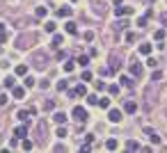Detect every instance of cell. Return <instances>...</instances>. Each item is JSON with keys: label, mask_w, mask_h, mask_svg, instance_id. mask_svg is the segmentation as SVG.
Returning <instances> with one entry per match:
<instances>
[{"label": "cell", "mask_w": 167, "mask_h": 153, "mask_svg": "<svg viewBox=\"0 0 167 153\" xmlns=\"http://www.w3.org/2000/svg\"><path fill=\"white\" fill-rule=\"evenodd\" d=\"M126 148H128V151H137V148H140V142H135V139H128V142H126Z\"/></svg>", "instance_id": "cell-14"}, {"label": "cell", "mask_w": 167, "mask_h": 153, "mask_svg": "<svg viewBox=\"0 0 167 153\" xmlns=\"http://www.w3.org/2000/svg\"><path fill=\"white\" fill-rule=\"evenodd\" d=\"M14 135H16L18 139L28 137V126H16V128H14Z\"/></svg>", "instance_id": "cell-8"}, {"label": "cell", "mask_w": 167, "mask_h": 153, "mask_svg": "<svg viewBox=\"0 0 167 153\" xmlns=\"http://www.w3.org/2000/svg\"><path fill=\"white\" fill-rule=\"evenodd\" d=\"M92 142H94V135H92V133L85 135V144H92Z\"/></svg>", "instance_id": "cell-38"}, {"label": "cell", "mask_w": 167, "mask_h": 153, "mask_svg": "<svg viewBox=\"0 0 167 153\" xmlns=\"http://www.w3.org/2000/svg\"><path fill=\"white\" fill-rule=\"evenodd\" d=\"M153 37H156V41H162V39L167 37V32H165V30H156V34H153Z\"/></svg>", "instance_id": "cell-25"}, {"label": "cell", "mask_w": 167, "mask_h": 153, "mask_svg": "<svg viewBox=\"0 0 167 153\" xmlns=\"http://www.w3.org/2000/svg\"><path fill=\"white\" fill-rule=\"evenodd\" d=\"M62 67H64V73H71V71H73V67H76V62L67 60V62H64V64H62Z\"/></svg>", "instance_id": "cell-16"}, {"label": "cell", "mask_w": 167, "mask_h": 153, "mask_svg": "<svg viewBox=\"0 0 167 153\" xmlns=\"http://www.w3.org/2000/svg\"><path fill=\"white\" fill-rule=\"evenodd\" d=\"M131 73H133L135 78H140V76H142V67H140V64H133V67H131Z\"/></svg>", "instance_id": "cell-19"}, {"label": "cell", "mask_w": 167, "mask_h": 153, "mask_svg": "<svg viewBox=\"0 0 167 153\" xmlns=\"http://www.w3.org/2000/svg\"><path fill=\"white\" fill-rule=\"evenodd\" d=\"M23 85H25V89H32V87H34V78H32V76H25Z\"/></svg>", "instance_id": "cell-18"}, {"label": "cell", "mask_w": 167, "mask_h": 153, "mask_svg": "<svg viewBox=\"0 0 167 153\" xmlns=\"http://www.w3.org/2000/svg\"><path fill=\"white\" fill-rule=\"evenodd\" d=\"M34 14H37V18H46L48 9H46V7H37V11H34Z\"/></svg>", "instance_id": "cell-21"}, {"label": "cell", "mask_w": 167, "mask_h": 153, "mask_svg": "<svg viewBox=\"0 0 167 153\" xmlns=\"http://www.w3.org/2000/svg\"><path fill=\"white\" fill-rule=\"evenodd\" d=\"M117 69H119V57L112 55V57H110V73H115Z\"/></svg>", "instance_id": "cell-9"}, {"label": "cell", "mask_w": 167, "mask_h": 153, "mask_svg": "<svg viewBox=\"0 0 167 153\" xmlns=\"http://www.w3.org/2000/svg\"><path fill=\"white\" fill-rule=\"evenodd\" d=\"M124 112L135 114V112H137V103H135V101H126V103H124Z\"/></svg>", "instance_id": "cell-5"}, {"label": "cell", "mask_w": 167, "mask_h": 153, "mask_svg": "<svg viewBox=\"0 0 167 153\" xmlns=\"http://www.w3.org/2000/svg\"><path fill=\"white\" fill-rule=\"evenodd\" d=\"M87 103H89V105H99V96H96V94H89V96H87Z\"/></svg>", "instance_id": "cell-24"}, {"label": "cell", "mask_w": 167, "mask_h": 153, "mask_svg": "<svg viewBox=\"0 0 167 153\" xmlns=\"http://www.w3.org/2000/svg\"><path fill=\"white\" fill-rule=\"evenodd\" d=\"M117 146H119V142H117V139L115 137H110L108 139V142H105V148H108V151H115V148Z\"/></svg>", "instance_id": "cell-12"}, {"label": "cell", "mask_w": 167, "mask_h": 153, "mask_svg": "<svg viewBox=\"0 0 167 153\" xmlns=\"http://www.w3.org/2000/svg\"><path fill=\"white\" fill-rule=\"evenodd\" d=\"M144 2H153V0H144Z\"/></svg>", "instance_id": "cell-44"}, {"label": "cell", "mask_w": 167, "mask_h": 153, "mask_svg": "<svg viewBox=\"0 0 167 153\" xmlns=\"http://www.w3.org/2000/svg\"><path fill=\"white\" fill-rule=\"evenodd\" d=\"M0 32H5V23H0Z\"/></svg>", "instance_id": "cell-43"}, {"label": "cell", "mask_w": 167, "mask_h": 153, "mask_svg": "<svg viewBox=\"0 0 167 153\" xmlns=\"http://www.w3.org/2000/svg\"><path fill=\"white\" fill-rule=\"evenodd\" d=\"M140 55H151V46H149V44H142L140 46Z\"/></svg>", "instance_id": "cell-22"}, {"label": "cell", "mask_w": 167, "mask_h": 153, "mask_svg": "<svg viewBox=\"0 0 167 153\" xmlns=\"http://www.w3.org/2000/svg\"><path fill=\"white\" fill-rule=\"evenodd\" d=\"M78 64H80V67H87V64H89V57L87 55H80L78 57Z\"/></svg>", "instance_id": "cell-27"}, {"label": "cell", "mask_w": 167, "mask_h": 153, "mask_svg": "<svg viewBox=\"0 0 167 153\" xmlns=\"http://www.w3.org/2000/svg\"><path fill=\"white\" fill-rule=\"evenodd\" d=\"M73 2H76V0H73Z\"/></svg>", "instance_id": "cell-45"}, {"label": "cell", "mask_w": 167, "mask_h": 153, "mask_svg": "<svg viewBox=\"0 0 167 153\" xmlns=\"http://www.w3.org/2000/svg\"><path fill=\"white\" fill-rule=\"evenodd\" d=\"M32 146H34V144H32L30 139L23 137V142H21V148H23V151H32Z\"/></svg>", "instance_id": "cell-17"}, {"label": "cell", "mask_w": 167, "mask_h": 153, "mask_svg": "<svg viewBox=\"0 0 167 153\" xmlns=\"http://www.w3.org/2000/svg\"><path fill=\"white\" fill-rule=\"evenodd\" d=\"M67 89V82H57V92H64Z\"/></svg>", "instance_id": "cell-40"}, {"label": "cell", "mask_w": 167, "mask_h": 153, "mask_svg": "<svg viewBox=\"0 0 167 153\" xmlns=\"http://www.w3.org/2000/svg\"><path fill=\"white\" fill-rule=\"evenodd\" d=\"M55 28H57V25H55L53 21H46V23H44V30H46L48 34H51V32H55Z\"/></svg>", "instance_id": "cell-15"}, {"label": "cell", "mask_w": 167, "mask_h": 153, "mask_svg": "<svg viewBox=\"0 0 167 153\" xmlns=\"http://www.w3.org/2000/svg\"><path fill=\"white\" fill-rule=\"evenodd\" d=\"M64 28H67L69 34H76V32H78V25H76L73 21H67V25H64Z\"/></svg>", "instance_id": "cell-11"}, {"label": "cell", "mask_w": 167, "mask_h": 153, "mask_svg": "<svg viewBox=\"0 0 167 153\" xmlns=\"http://www.w3.org/2000/svg\"><path fill=\"white\" fill-rule=\"evenodd\" d=\"M112 2H115V5H117V7H119V5H121V2H124V0H112Z\"/></svg>", "instance_id": "cell-42"}, {"label": "cell", "mask_w": 167, "mask_h": 153, "mask_svg": "<svg viewBox=\"0 0 167 153\" xmlns=\"http://www.w3.org/2000/svg\"><path fill=\"white\" fill-rule=\"evenodd\" d=\"M57 137H67V128L60 123V128H57Z\"/></svg>", "instance_id": "cell-31"}, {"label": "cell", "mask_w": 167, "mask_h": 153, "mask_svg": "<svg viewBox=\"0 0 167 153\" xmlns=\"http://www.w3.org/2000/svg\"><path fill=\"white\" fill-rule=\"evenodd\" d=\"M60 44H62V37L55 34V37H53V46H60Z\"/></svg>", "instance_id": "cell-35"}, {"label": "cell", "mask_w": 167, "mask_h": 153, "mask_svg": "<svg viewBox=\"0 0 167 153\" xmlns=\"http://www.w3.org/2000/svg\"><path fill=\"white\" fill-rule=\"evenodd\" d=\"M94 39V32H85V41H92Z\"/></svg>", "instance_id": "cell-39"}, {"label": "cell", "mask_w": 167, "mask_h": 153, "mask_svg": "<svg viewBox=\"0 0 167 153\" xmlns=\"http://www.w3.org/2000/svg\"><path fill=\"white\" fill-rule=\"evenodd\" d=\"M14 85H16V80H14V78H5V87H7V89H11Z\"/></svg>", "instance_id": "cell-30"}, {"label": "cell", "mask_w": 167, "mask_h": 153, "mask_svg": "<svg viewBox=\"0 0 167 153\" xmlns=\"http://www.w3.org/2000/svg\"><path fill=\"white\" fill-rule=\"evenodd\" d=\"M16 117L21 119L23 123H30V117H32V114H30V110H18V112H16Z\"/></svg>", "instance_id": "cell-7"}, {"label": "cell", "mask_w": 167, "mask_h": 153, "mask_svg": "<svg viewBox=\"0 0 167 153\" xmlns=\"http://www.w3.org/2000/svg\"><path fill=\"white\" fill-rule=\"evenodd\" d=\"M160 78H162V73H160V71H153V73H151V80H153V82L160 80Z\"/></svg>", "instance_id": "cell-34"}, {"label": "cell", "mask_w": 167, "mask_h": 153, "mask_svg": "<svg viewBox=\"0 0 167 153\" xmlns=\"http://www.w3.org/2000/svg\"><path fill=\"white\" fill-rule=\"evenodd\" d=\"M160 23L167 28V11H162V14H160Z\"/></svg>", "instance_id": "cell-37"}, {"label": "cell", "mask_w": 167, "mask_h": 153, "mask_svg": "<svg viewBox=\"0 0 167 153\" xmlns=\"http://www.w3.org/2000/svg\"><path fill=\"white\" fill-rule=\"evenodd\" d=\"M71 114H73L76 119H78V121H87V119H89V117H87V110H85L83 105H76V107H73V112H71Z\"/></svg>", "instance_id": "cell-1"}, {"label": "cell", "mask_w": 167, "mask_h": 153, "mask_svg": "<svg viewBox=\"0 0 167 153\" xmlns=\"http://www.w3.org/2000/svg\"><path fill=\"white\" fill-rule=\"evenodd\" d=\"M28 73V67L25 64H18V67H16V76H25Z\"/></svg>", "instance_id": "cell-23"}, {"label": "cell", "mask_w": 167, "mask_h": 153, "mask_svg": "<svg viewBox=\"0 0 167 153\" xmlns=\"http://www.w3.org/2000/svg\"><path fill=\"white\" fill-rule=\"evenodd\" d=\"M73 14V9L69 5H64V7H57V9H55V16H60V18H69V16Z\"/></svg>", "instance_id": "cell-2"}, {"label": "cell", "mask_w": 167, "mask_h": 153, "mask_svg": "<svg viewBox=\"0 0 167 153\" xmlns=\"http://www.w3.org/2000/svg\"><path fill=\"white\" fill-rule=\"evenodd\" d=\"M99 105L103 107V110H110V98L108 96H103V98H99Z\"/></svg>", "instance_id": "cell-20"}, {"label": "cell", "mask_w": 167, "mask_h": 153, "mask_svg": "<svg viewBox=\"0 0 167 153\" xmlns=\"http://www.w3.org/2000/svg\"><path fill=\"white\" fill-rule=\"evenodd\" d=\"M11 96L21 101V98L25 96V87H16V85H14V87H11Z\"/></svg>", "instance_id": "cell-6"}, {"label": "cell", "mask_w": 167, "mask_h": 153, "mask_svg": "<svg viewBox=\"0 0 167 153\" xmlns=\"http://www.w3.org/2000/svg\"><path fill=\"white\" fill-rule=\"evenodd\" d=\"M44 110H46V112L55 110V101H46V103H44Z\"/></svg>", "instance_id": "cell-26"}, {"label": "cell", "mask_w": 167, "mask_h": 153, "mask_svg": "<svg viewBox=\"0 0 167 153\" xmlns=\"http://www.w3.org/2000/svg\"><path fill=\"white\" fill-rule=\"evenodd\" d=\"M128 14H133V7H117V9H115V16H117V18H121V16H128Z\"/></svg>", "instance_id": "cell-4"}, {"label": "cell", "mask_w": 167, "mask_h": 153, "mask_svg": "<svg viewBox=\"0 0 167 153\" xmlns=\"http://www.w3.org/2000/svg\"><path fill=\"white\" fill-rule=\"evenodd\" d=\"M0 105H7V96L5 94H0Z\"/></svg>", "instance_id": "cell-41"}, {"label": "cell", "mask_w": 167, "mask_h": 153, "mask_svg": "<svg viewBox=\"0 0 167 153\" xmlns=\"http://www.w3.org/2000/svg\"><path fill=\"white\" fill-rule=\"evenodd\" d=\"M146 67H151V69H156V67H158V62L153 60V57H149V60H146Z\"/></svg>", "instance_id": "cell-33"}, {"label": "cell", "mask_w": 167, "mask_h": 153, "mask_svg": "<svg viewBox=\"0 0 167 153\" xmlns=\"http://www.w3.org/2000/svg\"><path fill=\"white\" fill-rule=\"evenodd\" d=\"M108 119L112 123H119L121 121V110H108Z\"/></svg>", "instance_id": "cell-3"}, {"label": "cell", "mask_w": 167, "mask_h": 153, "mask_svg": "<svg viewBox=\"0 0 167 153\" xmlns=\"http://www.w3.org/2000/svg\"><path fill=\"white\" fill-rule=\"evenodd\" d=\"M146 25V16H142V18H137V28H144Z\"/></svg>", "instance_id": "cell-36"}, {"label": "cell", "mask_w": 167, "mask_h": 153, "mask_svg": "<svg viewBox=\"0 0 167 153\" xmlns=\"http://www.w3.org/2000/svg\"><path fill=\"white\" fill-rule=\"evenodd\" d=\"M76 94H80V96L87 94V87H85V85H78V87H76Z\"/></svg>", "instance_id": "cell-32"}, {"label": "cell", "mask_w": 167, "mask_h": 153, "mask_svg": "<svg viewBox=\"0 0 167 153\" xmlns=\"http://www.w3.org/2000/svg\"><path fill=\"white\" fill-rule=\"evenodd\" d=\"M53 121H55V123H64V121H67V114H64V112H55V114H53Z\"/></svg>", "instance_id": "cell-13"}, {"label": "cell", "mask_w": 167, "mask_h": 153, "mask_svg": "<svg viewBox=\"0 0 167 153\" xmlns=\"http://www.w3.org/2000/svg\"><path fill=\"white\" fill-rule=\"evenodd\" d=\"M32 62H34L37 69H44V64H46V57H44V55H34V60H32Z\"/></svg>", "instance_id": "cell-10"}, {"label": "cell", "mask_w": 167, "mask_h": 153, "mask_svg": "<svg viewBox=\"0 0 167 153\" xmlns=\"http://www.w3.org/2000/svg\"><path fill=\"white\" fill-rule=\"evenodd\" d=\"M119 82H121V85H126V87H131V85H133L128 76H121V78H119Z\"/></svg>", "instance_id": "cell-29"}, {"label": "cell", "mask_w": 167, "mask_h": 153, "mask_svg": "<svg viewBox=\"0 0 167 153\" xmlns=\"http://www.w3.org/2000/svg\"><path fill=\"white\" fill-rule=\"evenodd\" d=\"M80 78H83V82H89V80H92V71H87V69H85Z\"/></svg>", "instance_id": "cell-28"}]
</instances>
